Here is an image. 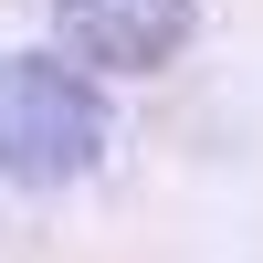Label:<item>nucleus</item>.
I'll return each mask as SVG.
<instances>
[{
    "label": "nucleus",
    "mask_w": 263,
    "mask_h": 263,
    "mask_svg": "<svg viewBox=\"0 0 263 263\" xmlns=\"http://www.w3.org/2000/svg\"><path fill=\"white\" fill-rule=\"evenodd\" d=\"M105 147V95L53 53H11L0 63V179H74Z\"/></svg>",
    "instance_id": "1"
},
{
    "label": "nucleus",
    "mask_w": 263,
    "mask_h": 263,
    "mask_svg": "<svg viewBox=\"0 0 263 263\" xmlns=\"http://www.w3.org/2000/svg\"><path fill=\"white\" fill-rule=\"evenodd\" d=\"M53 21L105 74H147V63H168L190 42V0H53Z\"/></svg>",
    "instance_id": "2"
}]
</instances>
